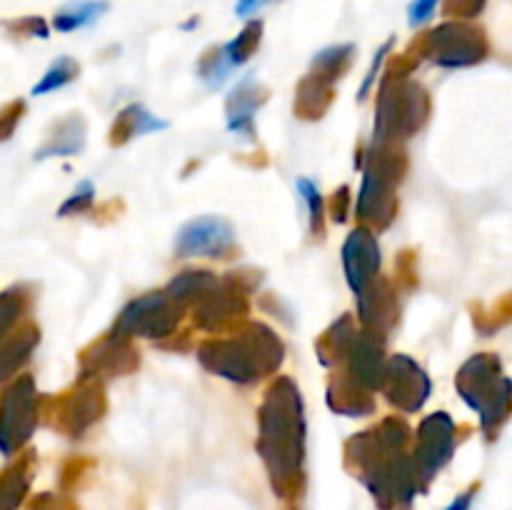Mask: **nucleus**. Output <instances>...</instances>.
<instances>
[{
	"instance_id": "1",
	"label": "nucleus",
	"mask_w": 512,
	"mask_h": 510,
	"mask_svg": "<svg viewBox=\"0 0 512 510\" xmlns=\"http://www.w3.org/2000/svg\"><path fill=\"white\" fill-rule=\"evenodd\" d=\"M458 393L470 408L478 410L488 433H495L508 420L512 410V380L505 378L495 355L480 353L460 368Z\"/></svg>"
},
{
	"instance_id": "2",
	"label": "nucleus",
	"mask_w": 512,
	"mask_h": 510,
	"mask_svg": "<svg viewBox=\"0 0 512 510\" xmlns=\"http://www.w3.org/2000/svg\"><path fill=\"white\" fill-rule=\"evenodd\" d=\"M235 230L220 215H200L188 220L175 235V253L180 258H220L233 248Z\"/></svg>"
},
{
	"instance_id": "3",
	"label": "nucleus",
	"mask_w": 512,
	"mask_h": 510,
	"mask_svg": "<svg viewBox=\"0 0 512 510\" xmlns=\"http://www.w3.org/2000/svg\"><path fill=\"white\" fill-rule=\"evenodd\" d=\"M425 50L430 60L443 68H463V65L478 63L488 45L478 30L465 28L460 23H445L428 35Z\"/></svg>"
},
{
	"instance_id": "4",
	"label": "nucleus",
	"mask_w": 512,
	"mask_h": 510,
	"mask_svg": "<svg viewBox=\"0 0 512 510\" xmlns=\"http://www.w3.org/2000/svg\"><path fill=\"white\" fill-rule=\"evenodd\" d=\"M383 380H388L390 400L395 405H400L403 410H410V413L418 410L430 395V378L408 355H395V358H390Z\"/></svg>"
},
{
	"instance_id": "5",
	"label": "nucleus",
	"mask_w": 512,
	"mask_h": 510,
	"mask_svg": "<svg viewBox=\"0 0 512 510\" xmlns=\"http://www.w3.org/2000/svg\"><path fill=\"white\" fill-rule=\"evenodd\" d=\"M455 448V423L448 413H435L420 423L418 463L425 478H433L450 460Z\"/></svg>"
},
{
	"instance_id": "6",
	"label": "nucleus",
	"mask_w": 512,
	"mask_h": 510,
	"mask_svg": "<svg viewBox=\"0 0 512 510\" xmlns=\"http://www.w3.org/2000/svg\"><path fill=\"white\" fill-rule=\"evenodd\" d=\"M343 265L348 283L355 295H363L368 290V283L378 273L380 265V248L378 240L368 230H353L343 245Z\"/></svg>"
},
{
	"instance_id": "7",
	"label": "nucleus",
	"mask_w": 512,
	"mask_h": 510,
	"mask_svg": "<svg viewBox=\"0 0 512 510\" xmlns=\"http://www.w3.org/2000/svg\"><path fill=\"white\" fill-rule=\"evenodd\" d=\"M165 305H168L165 295H145V298H138L135 303H130V308L123 313L118 330L143 333L148 335V338L165 335L173 328V320H170V313Z\"/></svg>"
},
{
	"instance_id": "8",
	"label": "nucleus",
	"mask_w": 512,
	"mask_h": 510,
	"mask_svg": "<svg viewBox=\"0 0 512 510\" xmlns=\"http://www.w3.org/2000/svg\"><path fill=\"white\" fill-rule=\"evenodd\" d=\"M258 110V98H255L253 78H243L235 85L233 95L228 100V130L243 135H253V118Z\"/></svg>"
},
{
	"instance_id": "9",
	"label": "nucleus",
	"mask_w": 512,
	"mask_h": 510,
	"mask_svg": "<svg viewBox=\"0 0 512 510\" xmlns=\"http://www.w3.org/2000/svg\"><path fill=\"white\" fill-rule=\"evenodd\" d=\"M105 10H108V0H78V3L65 5L60 13H55L53 28L60 33H73V30L95 23Z\"/></svg>"
},
{
	"instance_id": "10",
	"label": "nucleus",
	"mask_w": 512,
	"mask_h": 510,
	"mask_svg": "<svg viewBox=\"0 0 512 510\" xmlns=\"http://www.w3.org/2000/svg\"><path fill=\"white\" fill-rule=\"evenodd\" d=\"M60 135H55L43 150H38L35 158H53V155H78L85 145V125L80 118H68L60 123Z\"/></svg>"
},
{
	"instance_id": "11",
	"label": "nucleus",
	"mask_w": 512,
	"mask_h": 510,
	"mask_svg": "<svg viewBox=\"0 0 512 510\" xmlns=\"http://www.w3.org/2000/svg\"><path fill=\"white\" fill-rule=\"evenodd\" d=\"M168 128V120H158L153 113L143 108V105H130L120 113L118 128H113V138H138V135L153 133V130H165Z\"/></svg>"
},
{
	"instance_id": "12",
	"label": "nucleus",
	"mask_w": 512,
	"mask_h": 510,
	"mask_svg": "<svg viewBox=\"0 0 512 510\" xmlns=\"http://www.w3.org/2000/svg\"><path fill=\"white\" fill-rule=\"evenodd\" d=\"M260 35H263V23H260V20H253V23L245 25V28L240 30V35H235L230 43H225L223 48H220L225 63H228L230 68H240L243 63H248L250 55L258 50Z\"/></svg>"
},
{
	"instance_id": "13",
	"label": "nucleus",
	"mask_w": 512,
	"mask_h": 510,
	"mask_svg": "<svg viewBox=\"0 0 512 510\" xmlns=\"http://www.w3.org/2000/svg\"><path fill=\"white\" fill-rule=\"evenodd\" d=\"M75 78H78V63H75L73 58H68V55H63V58H58L48 70H45L40 83L33 88V95L53 93V90H60L68 83H73Z\"/></svg>"
},
{
	"instance_id": "14",
	"label": "nucleus",
	"mask_w": 512,
	"mask_h": 510,
	"mask_svg": "<svg viewBox=\"0 0 512 510\" xmlns=\"http://www.w3.org/2000/svg\"><path fill=\"white\" fill-rule=\"evenodd\" d=\"M295 188H298L300 198L308 205L310 230H313V233H323V198H320L318 185L310 178H298L295 180Z\"/></svg>"
},
{
	"instance_id": "15",
	"label": "nucleus",
	"mask_w": 512,
	"mask_h": 510,
	"mask_svg": "<svg viewBox=\"0 0 512 510\" xmlns=\"http://www.w3.org/2000/svg\"><path fill=\"white\" fill-rule=\"evenodd\" d=\"M230 70L233 68L225 63L223 53H220V50H213V53H208V58L200 63V78L205 80L208 88H220V85L230 78Z\"/></svg>"
},
{
	"instance_id": "16",
	"label": "nucleus",
	"mask_w": 512,
	"mask_h": 510,
	"mask_svg": "<svg viewBox=\"0 0 512 510\" xmlns=\"http://www.w3.org/2000/svg\"><path fill=\"white\" fill-rule=\"evenodd\" d=\"M95 200V188L90 180H80L78 188L70 193V198L65 200L63 205H60L58 215L60 218H68V215H75V213H83V210L90 208V203Z\"/></svg>"
},
{
	"instance_id": "17",
	"label": "nucleus",
	"mask_w": 512,
	"mask_h": 510,
	"mask_svg": "<svg viewBox=\"0 0 512 510\" xmlns=\"http://www.w3.org/2000/svg\"><path fill=\"white\" fill-rule=\"evenodd\" d=\"M438 3L440 0H410V8H408L410 28H420V25L428 23V20L435 15Z\"/></svg>"
},
{
	"instance_id": "18",
	"label": "nucleus",
	"mask_w": 512,
	"mask_h": 510,
	"mask_svg": "<svg viewBox=\"0 0 512 510\" xmlns=\"http://www.w3.org/2000/svg\"><path fill=\"white\" fill-rule=\"evenodd\" d=\"M390 45H393V40H388V43H385L383 48L378 50V55H375L373 65H370L368 75H365V83H363V88H360V100H365V98H368V90L373 88V83H375V75L380 73V68H383L385 58H388V50H390Z\"/></svg>"
},
{
	"instance_id": "19",
	"label": "nucleus",
	"mask_w": 512,
	"mask_h": 510,
	"mask_svg": "<svg viewBox=\"0 0 512 510\" xmlns=\"http://www.w3.org/2000/svg\"><path fill=\"white\" fill-rule=\"evenodd\" d=\"M270 3H273V0H238V3H235V15H240V18H253L255 13H260V10Z\"/></svg>"
},
{
	"instance_id": "20",
	"label": "nucleus",
	"mask_w": 512,
	"mask_h": 510,
	"mask_svg": "<svg viewBox=\"0 0 512 510\" xmlns=\"http://www.w3.org/2000/svg\"><path fill=\"white\" fill-rule=\"evenodd\" d=\"M475 493H478V488H470L468 493L458 495V498H455L445 510H470V505H473V500H475Z\"/></svg>"
}]
</instances>
